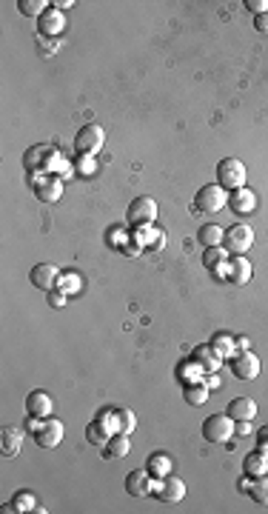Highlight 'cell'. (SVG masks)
Instances as JSON below:
<instances>
[{"instance_id": "cell-16", "label": "cell", "mask_w": 268, "mask_h": 514, "mask_svg": "<svg viewBox=\"0 0 268 514\" xmlns=\"http://www.w3.org/2000/svg\"><path fill=\"white\" fill-rule=\"evenodd\" d=\"M152 483L155 480H152V474H148V469H137L126 477V492L132 497H148L152 494Z\"/></svg>"}, {"instance_id": "cell-28", "label": "cell", "mask_w": 268, "mask_h": 514, "mask_svg": "<svg viewBox=\"0 0 268 514\" xmlns=\"http://www.w3.org/2000/svg\"><path fill=\"white\" fill-rule=\"evenodd\" d=\"M200 243L205 246V249H212V246H223V237H226V232H223V226H214V223H208V226H200Z\"/></svg>"}, {"instance_id": "cell-37", "label": "cell", "mask_w": 268, "mask_h": 514, "mask_svg": "<svg viewBox=\"0 0 268 514\" xmlns=\"http://www.w3.org/2000/svg\"><path fill=\"white\" fill-rule=\"evenodd\" d=\"M246 9L254 15H262V12H268V0H246Z\"/></svg>"}, {"instance_id": "cell-3", "label": "cell", "mask_w": 268, "mask_h": 514, "mask_svg": "<svg viewBox=\"0 0 268 514\" xmlns=\"http://www.w3.org/2000/svg\"><path fill=\"white\" fill-rule=\"evenodd\" d=\"M194 206L200 209V215H217V211H223V206H228V192L220 183L203 186L194 197Z\"/></svg>"}, {"instance_id": "cell-35", "label": "cell", "mask_w": 268, "mask_h": 514, "mask_svg": "<svg viewBox=\"0 0 268 514\" xmlns=\"http://www.w3.org/2000/svg\"><path fill=\"white\" fill-rule=\"evenodd\" d=\"M74 166H77V172H80V174H88V177H92V174L97 172V160H95V155H80Z\"/></svg>"}, {"instance_id": "cell-14", "label": "cell", "mask_w": 268, "mask_h": 514, "mask_svg": "<svg viewBox=\"0 0 268 514\" xmlns=\"http://www.w3.org/2000/svg\"><path fill=\"white\" fill-rule=\"evenodd\" d=\"M26 411H29V417H52L54 403H52V398L46 395V391L35 388V391L26 395Z\"/></svg>"}, {"instance_id": "cell-36", "label": "cell", "mask_w": 268, "mask_h": 514, "mask_svg": "<svg viewBox=\"0 0 268 514\" xmlns=\"http://www.w3.org/2000/svg\"><path fill=\"white\" fill-rule=\"evenodd\" d=\"M49 306H52V309H63V306H66V294H63L61 289H52V292H49Z\"/></svg>"}, {"instance_id": "cell-30", "label": "cell", "mask_w": 268, "mask_h": 514, "mask_svg": "<svg viewBox=\"0 0 268 514\" xmlns=\"http://www.w3.org/2000/svg\"><path fill=\"white\" fill-rule=\"evenodd\" d=\"M249 494L254 503L260 506H268V477L260 474V477H251V486H249Z\"/></svg>"}, {"instance_id": "cell-1", "label": "cell", "mask_w": 268, "mask_h": 514, "mask_svg": "<svg viewBox=\"0 0 268 514\" xmlns=\"http://www.w3.org/2000/svg\"><path fill=\"white\" fill-rule=\"evenodd\" d=\"M114 434H117V414H114V409L111 411L109 409L100 411L97 420H92L86 426V440L92 443V446H97V448H103Z\"/></svg>"}, {"instance_id": "cell-5", "label": "cell", "mask_w": 268, "mask_h": 514, "mask_svg": "<svg viewBox=\"0 0 268 514\" xmlns=\"http://www.w3.org/2000/svg\"><path fill=\"white\" fill-rule=\"evenodd\" d=\"M152 494H155L157 500H163V503H180V500L186 497V483H183L180 477H174V474H168V477H155Z\"/></svg>"}, {"instance_id": "cell-31", "label": "cell", "mask_w": 268, "mask_h": 514, "mask_svg": "<svg viewBox=\"0 0 268 514\" xmlns=\"http://www.w3.org/2000/svg\"><path fill=\"white\" fill-rule=\"evenodd\" d=\"M57 289H61L63 294H77L83 289V278L77 275V271H63V275L57 278Z\"/></svg>"}, {"instance_id": "cell-9", "label": "cell", "mask_w": 268, "mask_h": 514, "mask_svg": "<svg viewBox=\"0 0 268 514\" xmlns=\"http://www.w3.org/2000/svg\"><path fill=\"white\" fill-rule=\"evenodd\" d=\"M157 220V203L155 197H134L129 206V223L132 226H148Z\"/></svg>"}, {"instance_id": "cell-10", "label": "cell", "mask_w": 268, "mask_h": 514, "mask_svg": "<svg viewBox=\"0 0 268 514\" xmlns=\"http://www.w3.org/2000/svg\"><path fill=\"white\" fill-rule=\"evenodd\" d=\"M231 372L237 380H254L260 375V357L254 352H237L231 357Z\"/></svg>"}, {"instance_id": "cell-12", "label": "cell", "mask_w": 268, "mask_h": 514, "mask_svg": "<svg viewBox=\"0 0 268 514\" xmlns=\"http://www.w3.org/2000/svg\"><path fill=\"white\" fill-rule=\"evenodd\" d=\"M228 252L223 249V246H212V249H205V255H203V266L212 271L214 278H228Z\"/></svg>"}, {"instance_id": "cell-29", "label": "cell", "mask_w": 268, "mask_h": 514, "mask_svg": "<svg viewBox=\"0 0 268 514\" xmlns=\"http://www.w3.org/2000/svg\"><path fill=\"white\" fill-rule=\"evenodd\" d=\"M35 508H38V500L32 492H17L12 497V503L3 506V511H35Z\"/></svg>"}, {"instance_id": "cell-27", "label": "cell", "mask_w": 268, "mask_h": 514, "mask_svg": "<svg viewBox=\"0 0 268 514\" xmlns=\"http://www.w3.org/2000/svg\"><path fill=\"white\" fill-rule=\"evenodd\" d=\"M212 349L223 357V360H231L237 354V340L231 335H223V331H217V335L212 338Z\"/></svg>"}, {"instance_id": "cell-13", "label": "cell", "mask_w": 268, "mask_h": 514, "mask_svg": "<svg viewBox=\"0 0 268 514\" xmlns=\"http://www.w3.org/2000/svg\"><path fill=\"white\" fill-rule=\"evenodd\" d=\"M228 206H231L234 215H254V211H257V195L251 189H246V186L234 189L228 195Z\"/></svg>"}, {"instance_id": "cell-18", "label": "cell", "mask_w": 268, "mask_h": 514, "mask_svg": "<svg viewBox=\"0 0 268 514\" xmlns=\"http://www.w3.org/2000/svg\"><path fill=\"white\" fill-rule=\"evenodd\" d=\"M226 280H231L234 286H246L251 280V263L243 255H231V260H228V278Z\"/></svg>"}, {"instance_id": "cell-40", "label": "cell", "mask_w": 268, "mask_h": 514, "mask_svg": "<svg viewBox=\"0 0 268 514\" xmlns=\"http://www.w3.org/2000/svg\"><path fill=\"white\" fill-rule=\"evenodd\" d=\"M203 383H205L208 388H217V386H220V377H217V372H208V377H203Z\"/></svg>"}, {"instance_id": "cell-17", "label": "cell", "mask_w": 268, "mask_h": 514, "mask_svg": "<svg viewBox=\"0 0 268 514\" xmlns=\"http://www.w3.org/2000/svg\"><path fill=\"white\" fill-rule=\"evenodd\" d=\"M38 23H40V35H49V38L63 35V29H66L63 9H46V12H43V17H40Z\"/></svg>"}, {"instance_id": "cell-11", "label": "cell", "mask_w": 268, "mask_h": 514, "mask_svg": "<svg viewBox=\"0 0 268 514\" xmlns=\"http://www.w3.org/2000/svg\"><path fill=\"white\" fill-rule=\"evenodd\" d=\"M35 195L43 203H57L63 197V180L54 174H40V180L35 183Z\"/></svg>"}, {"instance_id": "cell-41", "label": "cell", "mask_w": 268, "mask_h": 514, "mask_svg": "<svg viewBox=\"0 0 268 514\" xmlns=\"http://www.w3.org/2000/svg\"><path fill=\"white\" fill-rule=\"evenodd\" d=\"M52 6H63V9H72V6H74V0H57V3H52Z\"/></svg>"}, {"instance_id": "cell-24", "label": "cell", "mask_w": 268, "mask_h": 514, "mask_svg": "<svg viewBox=\"0 0 268 514\" xmlns=\"http://www.w3.org/2000/svg\"><path fill=\"white\" fill-rule=\"evenodd\" d=\"M194 360H197L200 366L205 369V375H208V372L223 369V357L212 349V343H208V346H197V349H194Z\"/></svg>"}, {"instance_id": "cell-38", "label": "cell", "mask_w": 268, "mask_h": 514, "mask_svg": "<svg viewBox=\"0 0 268 514\" xmlns=\"http://www.w3.org/2000/svg\"><path fill=\"white\" fill-rule=\"evenodd\" d=\"M257 448L268 455V426H262V429L257 432Z\"/></svg>"}, {"instance_id": "cell-6", "label": "cell", "mask_w": 268, "mask_h": 514, "mask_svg": "<svg viewBox=\"0 0 268 514\" xmlns=\"http://www.w3.org/2000/svg\"><path fill=\"white\" fill-rule=\"evenodd\" d=\"M251 243H254V232H251L249 226L237 223V226L226 229V237H223V249H226L228 255H246V252L251 249Z\"/></svg>"}, {"instance_id": "cell-2", "label": "cell", "mask_w": 268, "mask_h": 514, "mask_svg": "<svg viewBox=\"0 0 268 514\" xmlns=\"http://www.w3.org/2000/svg\"><path fill=\"white\" fill-rule=\"evenodd\" d=\"M237 432V420H231L228 414H208L203 420V437L208 443H226L231 440Z\"/></svg>"}, {"instance_id": "cell-20", "label": "cell", "mask_w": 268, "mask_h": 514, "mask_svg": "<svg viewBox=\"0 0 268 514\" xmlns=\"http://www.w3.org/2000/svg\"><path fill=\"white\" fill-rule=\"evenodd\" d=\"M226 414L231 417V420H254L257 417V403L251 400V398H234L231 403H228V409H226Z\"/></svg>"}, {"instance_id": "cell-8", "label": "cell", "mask_w": 268, "mask_h": 514, "mask_svg": "<svg viewBox=\"0 0 268 514\" xmlns=\"http://www.w3.org/2000/svg\"><path fill=\"white\" fill-rule=\"evenodd\" d=\"M35 443L40 448H57L63 443V423L54 420V417L40 420V426L35 429Z\"/></svg>"}, {"instance_id": "cell-21", "label": "cell", "mask_w": 268, "mask_h": 514, "mask_svg": "<svg viewBox=\"0 0 268 514\" xmlns=\"http://www.w3.org/2000/svg\"><path fill=\"white\" fill-rule=\"evenodd\" d=\"M134 243L137 246H155V249H163V243H166V237H163V229H157V226H137V232H134Z\"/></svg>"}, {"instance_id": "cell-26", "label": "cell", "mask_w": 268, "mask_h": 514, "mask_svg": "<svg viewBox=\"0 0 268 514\" xmlns=\"http://www.w3.org/2000/svg\"><path fill=\"white\" fill-rule=\"evenodd\" d=\"M177 377H180L183 383H200L205 377V369L200 366L194 357H189V360H183L180 366H177Z\"/></svg>"}, {"instance_id": "cell-39", "label": "cell", "mask_w": 268, "mask_h": 514, "mask_svg": "<svg viewBox=\"0 0 268 514\" xmlns=\"http://www.w3.org/2000/svg\"><path fill=\"white\" fill-rule=\"evenodd\" d=\"M254 29H257V32H268V12L254 15Z\"/></svg>"}, {"instance_id": "cell-32", "label": "cell", "mask_w": 268, "mask_h": 514, "mask_svg": "<svg viewBox=\"0 0 268 514\" xmlns=\"http://www.w3.org/2000/svg\"><path fill=\"white\" fill-rule=\"evenodd\" d=\"M208 400V386L200 380V383H186V403L189 406H203Z\"/></svg>"}, {"instance_id": "cell-19", "label": "cell", "mask_w": 268, "mask_h": 514, "mask_svg": "<svg viewBox=\"0 0 268 514\" xmlns=\"http://www.w3.org/2000/svg\"><path fill=\"white\" fill-rule=\"evenodd\" d=\"M23 446V432L17 426H6L0 432V455L3 458H17Z\"/></svg>"}, {"instance_id": "cell-7", "label": "cell", "mask_w": 268, "mask_h": 514, "mask_svg": "<svg viewBox=\"0 0 268 514\" xmlns=\"http://www.w3.org/2000/svg\"><path fill=\"white\" fill-rule=\"evenodd\" d=\"M103 143H106V135H103V129L95 126V123L83 126V129L77 132V137H74L77 155H97L100 149H103Z\"/></svg>"}, {"instance_id": "cell-34", "label": "cell", "mask_w": 268, "mask_h": 514, "mask_svg": "<svg viewBox=\"0 0 268 514\" xmlns=\"http://www.w3.org/2000/svg\"><path fill=\"white\" fill-rule=\"evenodd\" d=\"M20 12L26 15V17H43V12H46V6H52V3H46V0H20Z\"/></svg>"}, {"instance_id": "cell-33", "label": "cell", "mask_w": 268, "mask_h": 514, "mask_svg": "<svg viewBox=\"0 0 268 514\" xmlns=\"http://www.w3.org/2000/svg\"><path fill=\"white\" fill-rule=\"evenodd\" d=\"M117 414V434H132L137 420H134V411L132 409H114Z\"/></svg>"}, {"instance_id": "cell-4", "label": "cell", "mask_w": 268, "mask_h": 514, "mask_svg": "<svg viewBox=\"0 0 268 514\" xmlns=\"http://www.w3.org/2000/svg\"><path fill=\"white\" fill-rule=\"evenodd\" d=\"M217 180L223 189H243L246 186V166L237 158H226L217 163Z\"/></svg>"}, {"instance_id": "cell-15", "label": "cell", "mask_w": 268, "mask_h": 514, "mask_svg": "<svg viewBox=\"0 0 268 514\" xmlns=\"http://www.w3.org/2000/svg\"><path fill=\"white\" fill-rule=\"evenodd\" d=\"M57 269L52 266V263H38L35 269H32V275H29V280H32V286L35 289H43V292H52V289H57Z\"/></svg>"}, {"instance_id": "cell-23", "label": "cell", "mask_w": 268, "mask_h": 514, "mask_svg": "<svg viewBox=\"0 0 268 514\" xmlns=\"http://www.w3.org/2000/svg\"><path fill=\"white\" fill-rule=\"evenodd\" d=\"M145 469H148V474H152V477H168L171 469H174V460L166 455V451H155V455H148Z\"/></svg>"}, {"instance_id": "cell-25", "label": "cell", "mask_w": 268, "mask_h": 514, "mask_svg": "<svg viewBox=\"0 0 268 514\" xmlns=\"http://www.w3.org/2000/svg\"><path fill=\"white\" fill-rule=\"evenodd\" d=\"M243 471L249 474V477H260V474H268V455L265 451H251V455H246V460H243Z\"/></svg>"}, {"instance_id": "cell-22", "label": "cell", "mask_w": 268, "mask_h": 514, "mask_svg": "<svg viewBox=\"0 0 268 514\" xmlns=\"http://www.w3.org/2000/svg\"><path fill=\"white\" fill-rule=\"evenodd\" d=\"M100 451H103V458H106V460H123V458L129 455V451H132L129 434H114V437H111Z\"/></svg>"}]
</instances>
